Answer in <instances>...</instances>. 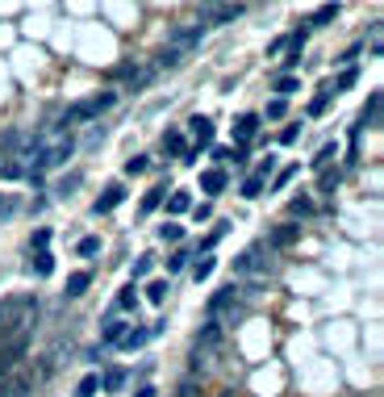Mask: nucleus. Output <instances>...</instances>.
I'll use <instances>...</instances> for the list:
<instances>
[{"instance_id":"6","label":"nucleus","mask_w":384,"mask_h":397,"mask_svg":"<svg viewBox=\"0 0 384 397\" xmlns=\"http://www.w3.org/2000/svg\"><path fill=\"white\" fill-rule=\"evenodd\" d=\"M113 76H117V80H126V84H130V92H134V88H146V84H150L155 63H126V67H117Z\"/></svg>"},{"instance_id":"7","label":"nucleus","mask_w":384,"mask_h":397,"mask_svg":"<svg viewBox=\"0 0 384 397\" xmlns=\"http://www.w3.org/2000/svg\"><path fill=\"white\" fill-rule=\"evenodd\" d=\"M234 17H242V5H205L201 9L205 25H222V21H234Z\"/></svg>"},{"instance_id":"29","label":"nucleus","mask_w":384,"mask_h":397,"mask_svg":"<svg viewBox=\"0 0 384 397\" xmlns=\"http://www.w3.org/2000/svg\"><path fill=\"white\" fill-rule=\"evenodd\" d=\"M159 238H163V242H180V238H184V226H176V222L159 226Z\"/></svg>"},{"instance_id":"46","label":"nucleus","mask_w":384,"mask_h":397,"mask_svg":"<svg viewBox=\"0 0 384 397\" xmlns=\"http://www.w3.org/2000/svg\"><path fill=\"white\" fill-rule=\"evenodd\" d=\"M284 109H289L284 101H271V105H267V117H271V122H276V117H284Z\"/></svg>"},{"instance_id":"34","label":"nucleus","mask_w":384,"mask_h":397,"mask_svg":"<svg viewBox=\"0 0 384 397\" xmlns=\"http://www.w3.org/2000/svg\"><path fill=\"white\" fill-rule=\"evenodd\" d=\"M150 268H155V256H138V260H134V280H142Z\"/></svg>"},{"instance_id":"21","label":"nucleus","mask_w":384,"mask_h":397,"mask_svg":"<svg viewBox=\"0 0 384 397\" xmlns=\"http://www.w3.org/2000/svg\"><path fill=\"white\" fill-rule=\"evenodd\" d=\"M126 330H130V326H126V322H109V326H104V334H100V339H104V343H109V347H117V343H122V339H126Z\"/></svg>"},{"instance_id":"30","label":"nucleus","mask_w":384,"mask_h":397,"mask_svg":"<svg viewBox=\"0 0 384 397\" xmlns=\"http://www.w3.org/2000/svg\"><path fill=\"white\" fill-rule=\"evenodd\" d=\"M213 159H222V163H242V151H230V146H213Z\"/></svg>"},{"instance_id":"31","label":"nucleus","mask_w":384,"mask_h":397,"mask_svg":"<svg viewBox=\"0 0 384 397\" xmlns=\"http://www.w3.org/2000/svg\"><path fill=\"white\" fill-rule=\"evenodd\" d=\"M163 205V188H150L146 196H142V214H150V209H159Z\"/></svg>"},{"instance_id":"48","label":"nucleus","mask_w":384,"mask_h":397,"mask_svg":"<svg viewBox=\"0 0 384 397\" xmlns=\"http://www.w3.org/2000/svg\"><path fill=\"white\" fill-rule=\"evenodd\" d=\"M271 168H276V159H271V155H267V159L259 163V172H255V176H263V180H267V176H271Z\"/></svg>"},{"instance_id":"45","label":"nucleus","mask_w":384,"mask_h":397,"mask_svg":"<svg viewBox=\"0 0 384 397\" xmlns=\"http://www.w3.org/2000/svg\"><path fill=\"white\" fill-rule=\"evenodd\" d=\"M192 218H196V222H209V218H213V205H209V201H205V205H196V209H192Z\"/></svg>"},{"instance_id":"2","label":"nucleus","mask_w":384,"mask_h":397,"mask_svg":"<svg viewBox=\"0 0 384 397\" xmlns=\"http://www.w3.org/2000/svg\"><path fill=\"white\" fill-rule=\"evenodd\" d=\"M234 276L251 280V284H263L271 276V260H263V247H247V251L234 260Z\"/></svg>"},{"instance_id":"4","label":"nucleus","mask_w":384,"mask_h":397,"mask_svg":"<svg viewBox=\"0 0 384 397\" xmlns=\"http://www.w3.org/2000/svg\"><path fill=\"white\" fill-rule=\"evenodd\" d=\"M217 343H222V326H205V334L196 339V352H192V368L196 372H209L213 368V352H217Z\"/></svg>"},{"instance_id":"39","label":"nucleus","mask_w":384,"mask_h":397,"mask_svg":"<svg viewBox=\"0 0 384 397\" xmlns=\"http://www.w3.org/2000/svg\"><path fill=\"white\" fill-rule=\"evenodd\" d=\"M96 251H100V238H92V234L80 238V256H96Z\"/></svg>"},{"instance_id":"5","label":"nucleus","mask_w":384,"mask_h":397,"mask_svg":"<svg viewBox=\"0 0 384 397\" xmlns=\"http://www.w3.org/2000/svg\"><path fill=\"white\" fill-rule=\"evenodd\" d=\"M117 96L113 92H100V96H92V101H84V105H76V109H67V122H88V117H96V113H104L109 105H113Z\"/></svg>"},{"instance_id":"32","label":"nucleus","mask_w":384,"mask_h":397,"mask_svg":"<svg viewBox=\"0 0 384 397\" xmlns=\"http://www.w3.org/2000/svg\"><path fill=\"white\" fill-rule=\"evenodd\" d=\"M163 146H168L172 155H188V146H184V138H180V134H168V138H163Z\"/></svg>"},{"instance_id":"51","label":"nucleus","mask_w":384,"mask_h":397,"mask_svg":"<svg viewBox=\"0 0 384 397\" xmlns=\"http://www.w3.org/2000/svg\"><path fill=\"white\" fill-rule=\"evenodd\" d=\"M0 214H9V196H0Z\"/></svg>"},{"instance_id":"36","label":"nucleus","mask_w":384,"mask_h":397,"mask_svg":"<svg viewBox=\"0 0 384 397\" xmlns=\"http://www.w3.org/2000/svg\"><path fill=\"white\" fill-rule=\"evenodd\" d=\"M335 155H339V146H335V142H330V146H321V155L313 159V168H326V163H330Z\"/></svg>"},{"instance_id":"40","label":"nucleus","mask_w":384,"mask_h":397,"mask_svg":"<svg viewBox=\"0 0 384 397\" xmlns=\"http://www.w3.org/2000/svg\"><path fill=\"white\" fill-rule=\"evenodd\" d=\"M384 51V30H380V21L372 25V55H380Z\"/></svg>"},{"instance_id":"8","label":"nucleus","mask_w":384,"mask_h":397,"mask_svg":"<svg viewBox=\"0 0 384 397\" xmlns=\"http://www.w3.org/2000/svg\"><path fill=\"white\" fill-rule=\"evenodd\" d=\"M188 126H192V134H196V151H188L184 159L192 163V159H196V155L205 151V146H213V122H209V117H192Z\"/></svg>"},{"instance_id":"14","label":"nucleus","mask_w":384,"mask_h":397,"mask_svg":"<svg viewBox=\"0 0 384 397\" xmlns=\"http://www.w3.org/2000/svg\"><path fill=\"white\" fill-rule=\"evenodd\" d=\"M188 209H192V196H188V192H172V196H168V214H172V218H180V214H188Z\"/></svg>"},{"instance_id":"18","label":"nucleus","mask_w":384,"mask_h":397,"mask_svg":"<svg viewBox=\"0 0 384 397\" xmlns=\"http://www.w3.org/2000/svg\"><path fill=\"white\" fill-rule=\"evenodd\" d=\"M297 234H301V226H280V230H271V247H289V242H297Z\"/></svg>"},{"instance_id":"41","label":"nucleus","mask_w":384,"mask_h":397,"mask_svg":"<svg viewBox=\"0 0 384 397\" xmlns=\"http://www.w3.org/2000/svg\"><path fill=\"white\" fill-rule=\"evenodd\" d=\"M309 209H313V201H309V196H297V201L289 205V214H297V218H301V214H309Z\"/></svg>"},{"instance_id":"24","label":"nucleus","mask_w":384,"mask_h":397,"mask_svg":"<svg viewBox=\"0 0 384 397\" xmlns=\"http://www.w3.org/2000/svg\"><path fill=\"white\" fill-rule=\"evenodd\" d=\"M146 339H150V326H146V330H126V339H122L117 347H126V352H134V347H142Z\"/></svg>"},{"instance_id":"37","label":"nucleus","mask_w":384,"mask_h":397,"mask_svg":"<svg viewBox=\"0 0 384 397\" xmlns=\"http://www.w3.org/2000/svg\"><path fill=\"white\" fill-rule=\"evenodd\" d=\"M326 105H330V92H321V96H313V101H309V113L317 117V113H326Z\"/></svg>"},{"instance_id":"22","label":"nucleus","mask_w":384,"mask_h":397,"mask_svg":"<svg viewBox=\"0 0 384 397\" xmlns=\"http://www.w3.org/2000/svg\"><path fill=\"white\" fill-rule=\"evenodd\" d=\"M126 376H130V372H126V368H109V372H104V381H100V385H104V389H109V393H117V389H122V385H126Z\"/></svg>"},{"instance_id":"19","label":"nucleus","mask_w":384,"mask_h":397,"mask_svg":"<svg viewBox=\"0 0 384 397\" xmlns=\"http://www.w3.org/2000/svg\"><path fill=\"white\" fill-rule=\"evenodd\" d=\"M335 17H339V5H321V9L309 17V25H313V30H321V25H330Z\"/></svg>"},{"instance_id":"28","label":"nucleus","mask_w":384,"mask_h":397,"mask_svg":"<svg viewBox=\"0 0 384 397\" xmlns=\"http://www.w3.org/2000/svg\"><path fill=\"white\" fill-rule=\"evenodd\" d=\"M134 306H138V293H134V284H126L117 293V310H134Z\"/></svg>"},{"instance_id":"11","label":"nucleus","mask_w":384,"mask_h":397,"mask_svg":"<svg viewBox=\"0 0 384 397\" xmlns=\"http://www.w3.org/2000/svg\"><path fill=\"white\" fill-rule=\"evenodd\" d=\"M201 188H205V192H222V188H226V172H222V168L201 172Z\"/></svg>"},{"instance_id":"3","label":"nucleus","mask_w":384,"mask_h":397,"mask_svg":"<svg viewBox=\"0 0 384 397\" xmlns=\"http://www.w3.org/2000/svg\"><path fill=\"white\" fill-rule=\"evenodd\" d=\"M209 314H213V326H222V322H230V326H234V322H242V314H247V310L234 302V284H230V288H222V293L213 297V302H209Z\"/></svg>"},{"instance_id":"43","label":"nucleus","mask_w":384,"mask_h":397,"mask_svg":"<svg viewBox=\"0 0 384 397\" xmlns=\"http://www.w3.org/2000/svg\"><path fill=\"white\" fill-rule=\"evenodd\" d=\"M46 242H50V230H46V226L34 230V247H38V251H46Z\"/></svg>"},{"instance_id":"35","label":"nucleus","mask_w":384,"mask_h":397,"mask_svg":"<svg viewBox=\"0 0 384 397\" xmlns=\"http://www.w3.org/2000/svg\"><path fill=\"white\" fill-rule=\"evenodd\" d=\"M188 260H192L188 251H176V256L168 260V272H184V268H188Z\"/></svg>"},{"instance_id":"38","label":"nucleus","mask_w":384,"mask_h":397,"mask_svg":"<svg viewBox=\"0 0 384 397\" xmlns=\"http://www.w3.org/2000/svg\"><path fill=\"white\" fill-rule=\"evenodd\" d=\"M138 172H146V155H134V159H126V176H138Z\"/></svg>"},{"instance_id":"17","label":"nucleus","mask_w":384,"mask_h":397,"mask_svg":"<svg viewBox=\"0 0 384 397\" xmlns=\"http://www.w3.org/2000/svg\"><path fill=\"white\" fill-rule=\"evenodd\" d=\"M380 105H384V96L372 92L368 96V109H363V126H380Z\"/></svg>"},{"instance_id":"50","label":"nucleus","mask_w":384,"mask_h":397,"mask_svg":"<svg viewBox=\"0 0 384 397\" xmlns=\"http://www.w3.org/2000/svg\"><path fill=\"white\" fill-rule=\"evenodd\" d=\"M134 397H155V389H150V385H142V389H138Z\"/></svg>"},{"instance_id":"23","label":"nucleus","mask_w":384,"mask_h":397,"mask_svg":"<svg viewBox=\"0 0 384 397\" xmlns=\"http://www.w3.org/2000/svg\"><path fill=\"white\" fill-rule=\"evenodd\" d=\"M213 268H217V264H213V256L205 251V256L192 264V276H196V284H201V280H209V276H213Z\"/></svg>"},{"instance_id":"42","label":"nucleus","mask_w":384,"mask_h":397,"mask_svg":"<svg viewBox=\"0 0 384 397\" xmlns=\"http://www.w3.org/2000/svg\"><path fill=\"white\" fill-rule=\"evenodd\" d=\"M330 188H339V172H321V192H330Z\"/></svg>"},{"instance_id":"16","label":"nucleus","mask_w":384,"mask_h":397,"mask_svg":"<svg viewBox=\"0 0 384 397\" xmlns=\"http://www.w3.org/2000/svg\"><path fill=\"white\" fill-rule=\"evenodd\" d=\"M168 293H172L168 280H150V284H146V302H150V306H163V302H168Z\"/></svg>"},{"instance_id":"9","label":"nucleus","mask_w":384,"mask_h":397,"mask_svg":"<svg viewBox=\"0 0 384 397\" xmlns=\"http://www.w3.org/2000/svg\"><path fill=\"white\" fill-rule=\"evenodd\" d=\"M122 201H126V188H122V184H109V188L96 196V205H92V209H96V214H109V209H117Z\"/></svg>"},{"instance_id":"20","label":"nucleus","mask_w":384,"mask_h":397,"mask_svg":"<svg viewBox=\"0 0 384 397\" xmlns=\"http://www.w3.org/2000/svg\"><path fill=\"white\" fill-rule=\"evenodd\" d=\"M0 176H5V180H17V176H25V163H21L17 155H9V159H0Z\"/></svg>"},{"instance_id":"1","label":"nucleus","mask_w":384,"mask_h":397,"mask_svg":"<svg viewBox=\"0 0 384 397\" xmlns=\"http://www.w3.org/2000/svg\"><path fill=\"white\" fill-rule=\"evenodd\" d=\"M196 42H201V30H180V34L159 51V63H155V67H180V63L196 51Z\"/></svg>"},{"instance_id":"15","label":"nucleus","mask_w":384,"mask_h":397,"mask_svg":"<svg viewBox=\"0 0 384 397\" xmlns=\"http://www.w3.org/2000/svg\"><path fill=\"white\" fill-rule=\"evenodd\" d=\"M88 284H92V276H88V272H71V276H67V297H84V293H88Z\"/></svg>"},{"instance_id":"47","label":"nucleus","mask_w":384,"mask_h":397,"mask_svg":"<svg viewBox=\"0 0 384 397\" xmlns=\"http://www.w3.org/2000/svg\"><path fill=\"white\" fill-rule=\"evenodd\" d=\"M297 138H301V130H297V126H289V130H284V134H280V142H284V146H293V142H297Z\"/></svg>"},{"instance_id":"33","label":"nucleus","mask_w":384,"mask_h":397,"mask_svg":"<svg viewBox=\"0 0 384 397\" xmlns=\"http://www.w3.org/2000/svg\"><path fill=\"white\" fill-rule=\"evenodd\" d=\"M297 88H301V84H297L293 76H280V80H276V92H280V101H284V96H293Z\"/></svg>"},{"instance_id":"27","label":"nucleus","mask_w":384,"mask_h":397,"mask_svg":"<svg viewBox=\"0 0 384 397\" xmlns=\"http://www.w3.org/2000/svg\"><path fill=\"white\" fill-rule=\"evenodd\" d=\"M96 389H100V376H84L76 385V397H96Z\"/></svg>"},{"instance_id":"26","label":"nucleus","mask_w":384,"mask_h":397,"mask_svg":"<svg viewBox=\"0 0 384 397\" xmlns=\"http://www.w3.org/2000/svg\"><path fill=\"white\" fill-rule=\"evenodd\" d=\"M34 272H38V276H50V272H54V256H50V251H38V256H34Z\"/></svg>"},{"instance_id":"25","label":"nucleus","mask_w":384,"mask_h":397,"mask_svg":"<svg viewBox=\"0 0 384 397\" xmlns=\"http://www.w3.org/2000/svg\"><path fill=\"white\" fill-rule=\"evenodd\" d=\"M263 176H251V180H242V196H247V201H255V196H263Z\"/></svg>"},{"instance_id":"10","label":"nucleus","mask_w":384,"mask_h":397,"mask_svg":"<svg viewBox=\"0 0 384 397\" xmlns=\"http://www.w3.org/2000/svg\"><path fill=\"white\" fill-rule=\"evenodd\" d=\"M255 134H259V113H242V117L234 122V138H238V142H251Z\"/></svg>"},{"instance_id":"49","label":"nucleus","mask_w":384,"mask_h":397,"mask_svg":"<svg viewBox=\"0 0 384 397\" xmlns=\"http://www.w3.org/2000/svg\"><path fill=\"white\" fill-rule=\"evenodd\" d=\"M293 176H297V168H284V172H280V176H276V188H284V184H289V180H293Z\"/></svg>"},{"instance_id":"13","label":"nucleus","mask_w":384,"mask_h":397,"mask_svg":"<svg viewBox=\"0 0 384 397\" xmlns=\"http://www.w3.org/2000/svg\"><path fill=\"white\" fill-rule=\"evenodd\" d=\"M0 397H30V381H25V376L5 381V385H0Z\"/></svg>"},{"instance_id":"44","label":"nucleus","mask_w":384,"mask_h":397,"mask_svg":"<svg viewBox=\"0 0 384 397\" xmlns=\"http://www.w3.org/2000/svg\"><path fill=\"white\" fill-rule=\"evenodd\" d=\"M355 80H359V71H355V67H347V71H343V76H339V88H351V84H355Z\"/></svg>"},{"instance_id":"12","label":"nucleus","mask_w":384,"mask_h":397,"mask_svg":"<svg viewBox=\"0 0 384 397\" xmlns=\"http://www.w3.org/2000/svg\"><path fill=\"white\" fill-rule=\"evenodd\" d=\"M80 184H84V176H80V172H71V176H63L59 184H54V196H59V201H67V196H71Z\"/></svg>"}]
</instances>
